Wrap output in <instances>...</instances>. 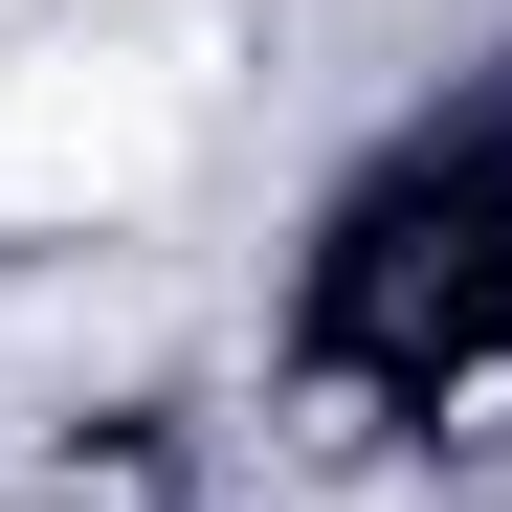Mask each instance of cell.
I'll return each mask as SVG.
<instances>
[{
  "mask_svg": "<svg viewBox=\"0 0 512 512\" xmlns=\"http://www.w3.org/2000/svg\"><path fill=\"white\" fill-rule=\"evenodd\" d=\"M179 45H23L0 67V223H134L156 179H179Z\"/></svg>",
  "mask_w": 512,
  "mask_h": 512,
  "instance_id": "1",
  "label": "cell"
}]
</instances>
